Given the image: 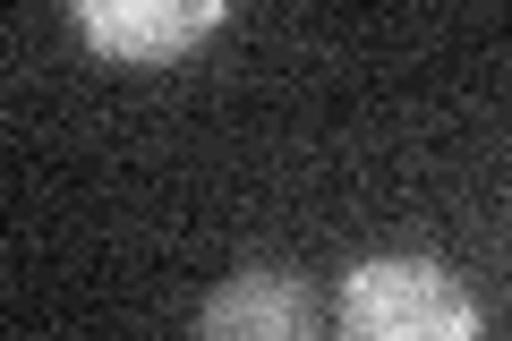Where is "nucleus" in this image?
I'll return each mask as SVG.
<instances>
[{
  "instance_id": "3",
  "label": "nucleus",
  "mask_w": 512,
  "mask_h": 341,
  "mask_svg": "<svg viewBox=\"0 0 512 341\" xmlns=\"http://www.w3.org/2000/svg\"><path fill=\"white\" fill-rule=\"evenodd\" d=\"M222 26L214 0H188V9H120V0H86L77 9V35L111 60H180L188 43H205Z\"/></svg>"
},
{
  "instance_id": "2",
  "label": "nucleus",
  "mask_w": 512,
  "mask_h": 341,
  "mask_svg": "<svg viewBox=\"0 0 512 341\" xmlns=\"http://www.w3.org/2000/svg\"><path fill=\"white\" fill-rule=\"evenodd\" d=\"M197 341H316V299L299 273L282 265H239L231 282L205 299Z\"/></svg>"
},
{
  "instance_id": "1",
  "label": "nucleus",
  "mask_w": 512,
  "mask_h": 341,
  "mask_svg": "<svg viewBox=\"0 0 512 341\" xmlns=\"http://www.w3.org/2000/svg\"><path fill=\"white\" fill-rule=\"evenodd\" d=\"M342 341H487V316L436 256H367L342 282Z\"/></svg>"
}]
</instances>
